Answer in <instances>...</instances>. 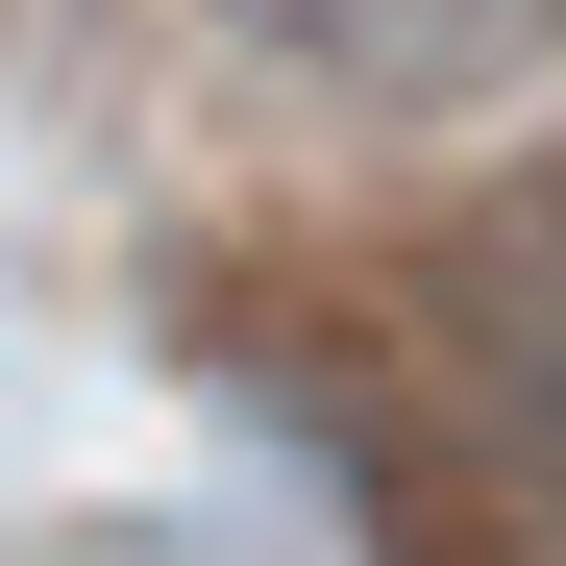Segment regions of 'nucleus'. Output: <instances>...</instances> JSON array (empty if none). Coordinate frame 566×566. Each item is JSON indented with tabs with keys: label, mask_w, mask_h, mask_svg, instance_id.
Listing matches in <instances>:
<instances>
[{
	"label": "nucleus",
	"mask_w": 566,
	"mask_h": 566,
	"mask_svg": "<svg viewBox=\"0 0 566 566\" xmlns=\"http://www.w3.org/2000/svg\"><path fill=\"white\" fill-rule=\"evenodd\" d=\"M419 369H443L468 468L566 517V148H542V172H493V198L419 247Z\"/></svg>",
	"instance_id": "f257e3e1"
},
{
	"label": "nucleus",
	"mask_w": 566,
	"mask_h": 566,
	"mask_svg": "<svg viewBox=\"0 0 566 566\" xmlns=\"http://www.w3.org/2000/svg\"><path fill=\"white\" fill-rule=\"evenodd\" d=\"M222 25L345 124H468V99H542L566 74V0H222Z\"/></svg>",
	"instance_id": "f03ea898"
}]
</instances>
